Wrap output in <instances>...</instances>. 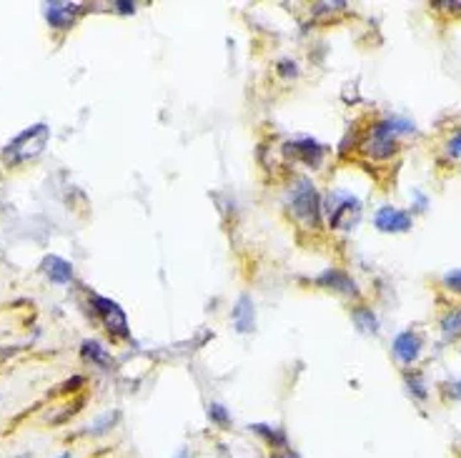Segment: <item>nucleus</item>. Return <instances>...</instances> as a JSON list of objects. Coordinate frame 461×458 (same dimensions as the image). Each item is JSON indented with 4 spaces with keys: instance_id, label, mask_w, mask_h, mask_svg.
<instances>
[{
    "instance_id": "nucleus-1",
    "label": "nucleus",
    "mask_w": 461,
    "mask_h": 458,
    "mask_svg": "<svg viewBox=\"0 0 461 458\" xmlns=\"http://www.w3.org/2000/svg\"><path fill=\"white\" fill-rule=\"evenodd\" d=\"M51 141V128L46 123H38V126L26 128L23 133H18L11 143L6 146V163L18 166L26 163V161L36 158L38 153H43V148Z\"/></svg>"
},
{
    "instance_id": "nucleus-4",
    "label": "nucleus",
    "mask_w": 461,
    "mask_h": 458,
    "mask_svg": "<svg viewBox=\"0 0 461 458\" xmlns=\"http://www.w3.org/2000/svg\"><path fill=\"white\" fill-rule=\"evenodd\" d=\"M93 308H96V313L103 318V323H106V328L113 336H121V338L128 336V321H126L123 308L116 300L103 298V295H93Z\"/></svg>"
},
{
    "instance_id": "nucleus-26",
    "label": "nucleus",
    "mask_w": 461,
    "mask_h": 458,
    "mask_svg": "<svg viewBox=\"0 0 461 458\" xmlns=\"http://www.w3.org/2000/svg\"><path fill=\"white\" fill-rule=\"evenodd\" d=\"M58 458H73V456H71V453H61Z\"/></svg>"
},
{
    "instance_id": "nucleus-27",
    "label": "nucleus",
    "mask_w": 461,
    "mask_h": 458,
    "mask_svg": "<svg viewBox=\"0 0 461 458\" xmlns=\"http://www.w3.org/2000/svg\"><path fill=\"white\" fill-rule=\"evenodd\" d=\"M459 396H461V383H459Z\"/></svg>"
},
{
    "instance_id": "nucleus-7",
    "label": "nucleus",
    "mask_w": 461,
    "mask_h": 458,
    "mask_svg": "<svg viewBox=\"0 0 461 458\" xmlns=\"http://www.w3.org/2000/svg\"><path fill=\"white\" fill-rule=\"evenodd\" d=\"M81 6L76 3H46V21L51 23V28L58 31H68L76 21Z\"/></svg>"
},
{
    "instance_id": "nucleus-20",
    "label": "nucleus",
    "mask_w": 461,
    "mask_h": 458,
    "mask_svg": "<svg viewBox=\"0 0 461 458\" xmlns=\"http://www.w3.org/2000/svg\"><path fill=\"white\" fill-rule=\"evenodd\" d=\"M446 153H449L451 158H461V128L451 136L449 146H446Z\"/></svg>"
},
{
    "instance_id": "nucleus-21",
    "label": "nucleus",
    "mask_w": 461,
    "mask_h": 458,
    "mask_svg": "<svg viewBox=\"0 0 461 458\" xmlns=\"http://www.w3.org/2000/svg\"><path fill=\"white\" fill-rule=\"evenodd\" d=\"M278 73H281V76H296V63L293 61H281V66H278Z\"/></svg>"
},
{
    "instance_id": "nucleus-2",
    "label": "nucleus",
    "mask_w": 461,
    "mask_h": 458,
    "mask_svg": "<svg viewBox=\"0 0 461 458\" xmlns=\"http://www.w3.org/2000/svg\"><path fill=\"white\" fill-rule=\"evenodd\" d=\"M409 131H411V126L406 121L386 118V121H381L374 126L369 143H366V151L379 161L391 158V156L396 153V138H399V133H409Z\"/></svg>"
},
{
    "instance_id": "nucleus-9",
    "label": "nucleus",
    "mask_w": 461,
    "mask_h": 458,
    "mask_svg": "<svg viewBox=\"0 0 461 458\" xmlns=\"http://www.w3.org/2000/svg\"><path fill=\"white\" fill-rule=\"evenodd\" d=\"M421 353V338L416 336L414 331H404L396 336L394 341V356L399 358L404 366H411V363L419 358Z\"/></svg>"
},
{
    "instance_id": "nucleus-19",
    "label": "nucleus",
    "mask_w": 461,
    "mask_h": 458,
    "mask_svg": "<svg viewBox=\"0 0 461 458\" xmlns=\"http://www.w3.org/2000/svg\"><path fill=\"white\" fill-rule=\"evenodd\" d=\"M444 285L449 290H454V293H461V268L449 270V273L444 275Z\"/></svg>"
},
{
    "instance_id": "nucleus-14",
    "label": "nucleus",
    "mask_w": 461,
    "mask_h": 458,
    "mask_svg": "<svg viewBox=\"0 0 461 458\" xmlns=\"http://www.w3.org/2000/svg\"><path fill=\"white\" fill-rule=\"evenodd\" d=\"M83 356H86L91 363H96V366H101V368L111 366V353H108L98 341H86V343H83Z\"/></svg>"
},
{
    "instance_id": "nucleus-18",
    "label": "nucleus",
    "mask_w": 461,
    "mask_h": 458,
    "mask_svg": "<svg viewBox=\"0 0 461 458\" xmlns=\"http://www.w3.org/2000/svg\"><path fill=\"white\" fill-rule=\"evenodd\" d=\"M208 418H211V423H216V426H221V428L230 426V413L226 411V406H221V403H211Z\"/></svg>"
},
{
    "instance_id": "nucleus-6",
    "label": "nucleus",
    "mask_w": 461,
    "mask_h": 458,
    "mask_svg": "<svg viewBox=\"0 0 461 458\" xmlns=\"http://www.w3.org/2000/svg\"><path fill=\"white\" fill-rule=\"evenodd\" d=\"M411 215L406 210H399V208H391V205H384L379 208L376 213V228L384 230V233H404V230L411 228Z\"/></svg>"
},
{
    "instance_id": "nucleus-23",
    "label": "nucleus",
    "mask_w": 461,
    "mask_h": 458,
    "mask_svg": "<svg viewBox=\"0 0 461 458\" xmlns=\"http://www.w3.org/2000/svg\"><path fill=\"white\" fill-rule=\"evenodd\" d=\"M268 458H301V456L296 451H291V448H281V451H273Z\"/></svg>"
},
{
    "instance_id": "nucleus-5",
    "label": "nucleus",
    "mask_w": 461,
    "mask_h": 458,
    "mask_svg": "<svg viewBox=\"0 0 461 458\" xmlns=\"http://www.w3.org/2000/svg\"><path fill=\"white\" fill-rule=\"evenodd\" d=\"M361 218V203L351 195H338V203L328 208V223L331 228L351 230Z\"/></svg>"
},
{
    "instance_id": "nucleus-24",
    "label": "nucleus",
    "mask_w": 461,
    "mask_h": 458,
    "mask_svg": "<svg viewBox=\"0 0 461 458\" xmlns=\"http://www.w3.org/2000/svg\"><path fill=\"white\" fill-rule=\"evenodd\" d=\"M113 8L118 13H133L136 11V3H126V0H118V3H113Z\"/></svg>"
},
{
    "instance_id": "nucleus-25",
    "label": "nucleus",
    "mask_w": 461,
    "mask_h": 458,
    "mask_svg": "<svg viewBox=\"0 0 461 458\" xmlns=\"http://www.w3.org/2000/svg\"><path fill=\"white\" fill-rule=\"evenodd\" d=\"M173 458H191V453H188V448H181L178 453H176Z\"/></svg>"
},
{
    "instance_id": "nucleus-3",
    "label": "nucleus",
    "mask_w": 461,
    "mask_h": 458,
    "mask_svg": "<svg viewBox=\"0 0 461 458\" xmlns=\"http://www.w3.org/2000/svg\"><path fill=\"white\" fill-rule=\"evenodd\" d=\"M291 208L298 218H303L306 223L318 225V210H321V200H318V193L313 188L311 180L301 178L291 190Z\"/></svg>"
},
{
    "instance_id": "nucleus-12",
    "label": "nucleus",
    "mask_w": 461,
    "mask_h": 458,
    "mask_svg": "<svg viewBox=\"0 0 461 458\" xmlns=\"http://www.w3.org/2000/svg\"><path fill=\"white\" fill-rule=\"evenodd\" d=\"M251 431L256 436H261L273 451H281V448H288V436L283 428H276V426H266V423H253Z\"/></svg>"
},
{
    "instance_id": "nucleus-8",
    "label": "nucleus",
    "mask_w": 461,
    "mask_h": 458,
    "mask_svg": "<svg viewBox=\"0 0 461 458\" xmlns=\"http://www.w3.org/2000/svg\"><path fill=\"white\" fill-rule=\"evenodd\" d=\"M288 153H293L296 158H301L303 163L308 166V168H318L323 161V148L318 146L313 138H301V141H293L288 143Z\"/></svg>"
},
{
    "instance_id": "nucleus-11",
    "label": "nucleus",
    "mask_w": 461,
    "mask_h": 458,
    "mask_svg": "<svg viewBox=\"0 0 461 458\" xmlns=\"http://www.w3.org/2000/svg\"><path fill=\"white\" fill-rule=\"evenodd\" d=\"M233 323H236L238 333H248L253 331V300L251 295H241L233 308Z\"/></svg>"
},
{
    "instance_id": "nucleus-16",
    "label": "nucleus",
    "mask_w": 461,
    "mask_h": 458,
    "mask_svg": "<svg viewBox=\"0 0 461 458\" xmlns=\"http://www.w3.org/2000/svg\"><path fill=\"white\" fill-rule=\"evenodd\" d=\"M354 321H356V326L366 333H376V328H379V323H376V316L371 313V308H364V305L354 311Z\"/></svg>"
},
{
    "instance_id": "nucleus-10",
    "label": "nucleus",
    "mask_w": 461,
    "mask_h": 458,
    "mask_svg": "<svg viewBox=\"0 0 461 458\" xmlns=\"http://www.w3.org/2000/svg\"><path fill=\"white\" fill-rule=\"evenodd\" d=\"M41 268H43V273L58 285H68L73 280V265L68 263V260L58 258V255H46Z\"/></svg>"
},
{
    "instance_id": "nucleus-22",
    "label": "nucleus",
    "mask_w": 461,
    "mask_h": 458,
    "mask_svg": "<svg viewBox=\"0 0 461 458\" xmlns=\"http://www.w3.org/2000/svg\"><path fill=\"white\" fill-rule=\"evenodd\" d=\"M409 391H411V393H414V396H416V398H426V391H424V383H421V381H419V378H416V381H414V383H411V381H409Z\"/></svg>"
},
{
    "instance_id": "nucleus-15",
    "label": "nucleus",
    "mask_w": 461,
    "mask_h": 458,
    "mask_svg": "<svg viewBox=\"0 0 461 458\" xmlns=\"http://www.w3.org/2000/svg\"><path fill=\"white\" fill-rule=\"evenodd\" d=\"M441 331H444L446 338H459L461 336V311H449L444 318H441Z\"/></svg>"
},
{
    "instance_id": "nucleus-17",
    "label": "nucleus",
    "mask_w": 461,
    "mask_h": 458,
    "mask_svg": "<svg viewBox=\"0 0 461 458\" xmlns=\"http://www.w3.org/2000/svg\"><path fill=\"white\" fill-rule=\"evenodd\" d=\"M118 421V413H103L101 418H96L91 426V436H103V433H108L113 428V423Z\"/></svg>"
},
{
    "instance_id": "nucleus-13",
    "label": "nucleus",
    "mask_w": 461,
    "mask_h": 458,
    "mask_svg": "<svg viewBox=\"0 0 461 458\" xmlns=\"http://www.w3.org/2000/svg\"><path fill=\"white\" fill-rule=\"evenodd\" d=\"M318 283L328 285V288L341 290V293H356L354 280H351L346 273H341V270H326L323 275H318Z\"/></svg>"
}]
</instances>
